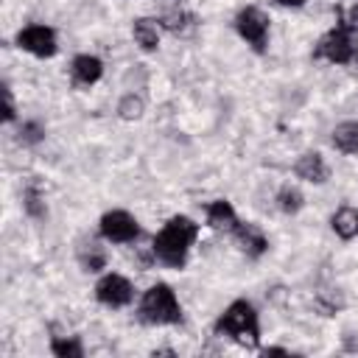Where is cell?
<instances>
[{"mask_svg":"<svg viewBox=\"0 0 358 358\" xmlns=\"http://www.w3.org/2000/svg\"><path fill=\"white\" fill-rule=\"evenodd\" d=\"M199 238V224L187 215H173L154 238V255L159 263L171 268H182L187 263V252Z\"/></svg>","mask_w":358,"mask_h":358,"instance_id":"cell-1","label":"cell"},{"mask_svg":"<svg viewBox=\"0 0 358 358\" xmlns=\"http://www.w3.org/2000/svg\"><path fill=\"white\" fill-rule=\"evenodd\" d=\"M215 333L218 336H229L243 347H257L260 341V322H257V310L252 302L246 299H235L227 305V310L215 319Z\"/></svg>","mask_w":358,"mask_h":358,"instance_id":"cell-2","label":"cell"},{"mask_svg":"<svg viewBox=\"0 0 358 358\" xmlns=\"http://www.w3.org/2000/svg\"><path fill=\"white\" fill-rule=\"evenodd\" d=\"M313 59H327L333 64H350L358 70V39L347 20H338L313 48Z\"/></svg>","mask_w":358,"mask_h":358,"instance_id":"cell-3","label":"cell"},{"mask_svg":"<svg viewBox=\"0 0 358 358\" xmlns=\"http://www.w3.org/2000/svg\"><path fill=\"white\" fill-rule=\"evenodd\" d=\"M137 316L145 324H179L182 322V308H179V299H176L173 288L168 282L151 285L140 299Z\"/></svg>","mask_w":358,"mask_h":358,"instance_id":"cell-4","label":"cell"},{"mask_svg":"<svg viewBox=\"0 0 358 358\" xmlns=\"http://www.w3.org/2000/svg\"><path fill=\"white\" fill-rule=\"evenodd\" d=\"M235 31L241 34V39H246V45H252L255 53H266V45H268V17L257 6H246V8L238 11Z\"/></svg>","mask_w":358,"mask_h":358,"instance_id":"cell-5","label":"cell"},{"mask_svg":"<svg viewBox=\"0 0 358 358\" xmlns=\"http://www.w3.org/2000/svg\"><path fill=\"white\" fill-rule=\"evenodd\" d=\"M140 235V224L126 210H109L101 215V238L109 243H131Z\"/></svg>","mask_w":358,"mask_h":358,"instance_id":"cell-6","label":"cell"},{"mask_svg":"<svg viewBox=\"0 0 358 358\" xmlns=\"http://www.w3.org/2000/svg\"><path fill=\"white\" fill-rule=\"evenodd\" d=\"M17 48L39 56V59H50L56 50H59V42H56V31L48 28V25H25L20 34H17Z\"/></svg>","mask_w":358,"mask_h":358,"instance_id":"cell-7","label":"cell"},{"mask_svg":"<svg viewBox=\"0 0 358 358\" xmlns=\"http://www.w3.org/2000/svg\"><path fill=\"white\" fill-rule=\"evenodd\" d=\"M95 299L101 305H109V308H123L134 299V288L131 282L123 277V274H103L98 282H95Z\"/></svg>","mask_w":358,"mask_h":358,"instance_id":"cell-8","label":"cell"},{"mask_svg":"<svg viewBox=\"0 0 358 358\" xmlns=\"http://www.w3.org/2000/svg\"><path fill=\"white\" fill-rule=\"evenodd\" d=\"M294 173H296L299 179L310 182V185H324L327 176H330L327 162H324V157H322L319 151H305V154L294 162Z\"/></svg>","mask_w":358,"mask_h":358,"instance_id":"cell-9","label":"cell"},{"mask_svg":"<svg viewBox=\"0 0 358 358\" xmlns=\"http://www.w3.org/2000/svg\"><path fill=\"white\" fill-rule=\"evenodd\" d=\"M103 76V62L98 56H90V53H81L73 59L70 64V78L76 87H92L98 78Z\"/></svg>","mask_w":358,"mask_h":358,"instance_id":"cell-10","label":"cell"},{"mask_svg":"<svg viewBox=\"0 0 358 358\" xmlns=\"http://www.w3.org/2000/svg\"><path fill=\"white\" fill-rule=\"evenodd\" d=\"M235 232V241H238V246L249 255V257H260L266 249H268V241H266V235H263V229L257 227V224H241L238 221V227L232 229Z\"/></svg>","mask_w":358,"mask_h":358,"instance_id":"cell-11","label":"cell"},{"mask_svg":"<svg viewBox=\"0 0 358 358\" xmlns=\"http://www.w3.org/2000/svg\"><path fill=\"white\" fill-rule=\"evenodd\" d=\"M204 210H207V224H210L213 229L232 232V229L238 227V215H235V207H232L229 201L218 199V201H210Z\"/></svg>","mask_w":358,"mask_h":358,"instance_id":"cell-12","label":"cell"},{"mask_svg":"<svg viewBox=\"0 0 358 358\" xmlns=\"http://www.w3.org/2000/svg\"><path fill=\"white\" fill-rule=\"evenodd\" d=\"M330 227L341 241H352L358 235V207H350V204L338 207L330 218Z\"/></svg>","mask_w":358,"mask_h":358,"instance_id":"cell-13","label":"cell"},{"mask_svg":"<svg viewBox=\"0 0 358 358\" xmlns=\"http://www.w3.org/2000/svg\"><path fill=\"white\" fill-rule=\"evenodd\" d=\"M131 36H134V42L143 48V50H157L159 48V22L157 20H148V17H140V20H134V25H131Z\"/></svg>","mask_w":358,"mask_h":358,"instance_id":"cell-14","label":"cell"},{"mask_svg":"<svg viewBox=\"0 0 358 358\" xmlns=\"http://www.w3.org/2000/svg\"><path fill=\"white\" fill-rule=\"evenodd\" d=\"M333 148L341 154H358V120H344L333 129Z\"/></svg>","mask_w":358,"mask_h":358,"instance_id":"cell-15","label":"cell"},{"mask_svg":"<svg viewBox=\"0 0 358 358\" xmlns=\"http://www.w3.org/2000/svg\"><path fill=\"white\" fill-rule=\"evenodd\" d=\"M78 263H81L84 271H101V268L106 266V252H103V246H98L95 241L84 243V246L78 249Z\"/></svg>","mask_w":358,"mask_h":358,"instance_id":"cell-16","label":"cell"},{"mask_svg":"<svg viewBox=\"0 0 358 358\" xmlns=\"http://www.w3.org/2000/svg\"><path fill=\"white\" fill-rule=\"evenodd\" d=\"M302 204H305V196H302L299 187H294V185H282V187H280V193H277V207H280L282 213L294 215V213L302 210Z\"/></svg>","mask_w":358,"mask_h":358,"instance_id":"cell-17","label":"cell"},{"mask_svg":"<svg viewBox=\"0 0 358 358\" xmlns=\"http://www.w3.org/2000/svg\"><path fill=\"white\" fill-rule=\"evenodd\" d=\"M159 25L168 28L171 34H185L187 28H193V14H187L182 8H171V11H165L159 17Z\"/></svg>","mask_w":358,"mask_h":358,"instance_id":"cell-18","label":"cell"},{"mask_svg":"<svg viewBox=\"0 0 358 358\" xmlns=\"http://www.w3.org/2000/svg\"><path fill=\"white\" fill-rule=\"evenodd\" d=\"M22 207H25V213H28L31 218H45V215H48L45 201H42V193H39L36 185H28V187H25V193H22Z\"/></svg>","mask_w":358,"mask_h":358,"instance_id":"cell-19","label":"cell"},{"mask_svg":"<svg viewBox=\"0 0 358 358\" xmlns=\"http://www.w3.org/2000/svg\"><path fill=\"white\" fill-rule=\"evenodd\" d=\"M50 352L59 355V358H81L84 347H81V341L76 336H70V338H53L50 341Z\"/></svg>","mask_w":358,"mask_h":358,"instance_id":"cell-20","label":"cell"},{"mask_svg":"<svg viewBox=\"0 0 358 358\" xmlns=\"http://www.w3.org/2000/svg\"><path fill=\"white\" fill-rule=\"evenodd\" d=\"M143 109H145V103H143V98L134 95V92L123 95L120 103H117V115H120L123 120H137V117L143 115Z\"/></svg>","mask_w":358,"mask_h":358,"instance_id":"cell-21","label":"cell"},{"mask_svg":"<svg viewBox=\"0 0 358 358\" xmlns=\"http://www.w3.org/2000/svg\"><path fill=\"white\" fill-rule=\"evenodd\" d=\"M42 137H45L42 123L28 120V123H22V126H20V143H22V145H36Z\"/></svg>","mask_w":358,"mask_h":358,"instance_id":"cell-22","label":"cell"},{"mask_svg":"<svg viewBox=\"0 0 358 358\" xmlns=\"http://www.w3.org/2000/svg\"><path fill=\"white\" fill-rule=\"evenodd\" d=\"M341 305H344V302H341V296H330L327 291H322V294L316 296V308L322 310V316H333Z\"/></svg>","mask_w":358,"mask_h":358,"instance_id":"cell-23","label":"cell"},{"mask_svg":"<svg viewBox=\"0 0 358 358\" xmlns=\"http://www.w3.org/2000/svg\"><path fill=\"white\" fill-rule=\"evenodd\" d=\"M17 117V106H14V95L11 87L3 84V120H14Z\"/></svg>","mask_w":358,"mask_h":358,"instance_id":"cell-24","label":"cell"},{"mask_svg":"<svg viewBox=\"0 0 358 358\" xmlns=\"http://www.w3.org/2000/svg\"><path fill=\"white\" fill-rule=\"evenodd\" d=\"M277 6H282V8H302L305 6V0H274Z\"/></svg>","mask_w":358,"mask_h":358,"instance_id":"cell-25","label":"cell"},{"mask_svg":"<svg viewBox=\"0 0 358 358\" xmlns=\"http://www.w3.org/2000/svg\"><path fill=\"white\" fill-rule=\"evenodd\" d=\"M347 22H350V25H352V28L358 31V0L352 3V8H350V17H347Z\"/></svg>","mask_w":358,"mask_h":358,"instance_id":"cell-26","label":"cell"},{"mask_svg":"<svg viewBox=\"0 0 358 358\" xmlns=\"http://www.w3.org/2000/svg\"><path fill=\"white\" fill-rule=\"evenodd\" d=\"M154 355H176L173 350H154Z\"/></svg>","mask_w":358,"mask_h":358,"instance_id":"cell-27","label":"cell"}]
</instances>
